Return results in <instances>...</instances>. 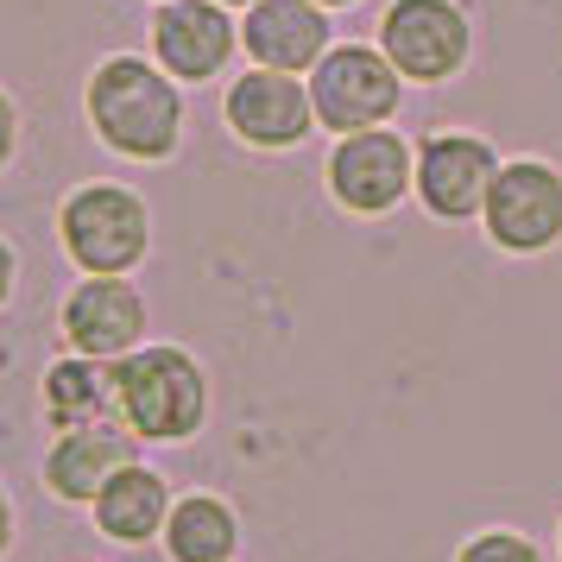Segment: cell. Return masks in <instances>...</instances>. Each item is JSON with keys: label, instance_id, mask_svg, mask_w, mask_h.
Wrapping results in <instances>:
<instances>
[{"label": "cell", "instance_id": "cell-1", "mask_svg": "<svg viewBox=\"0 0 562 562\" xmlns=\"http://www.w3.org/2000/svg\"><path fill=\"white\" fill-rule=\"evenodd\" d=\"M89 127L127 165H165L183 139L178 77L146 57H102L89 77Z\"/></svg>", "mask_w": 562, "mask_h": 562}, {"label": "cell", "instance_id": "cell-2", "mask_svg": "<svg viewBox=\"0 0 562 562\" xmlns=\"http://www.w3.org/2000/svg\"><path fill=\"white\" fill-rule=\"evenodd\" d=\"M114 417L139 442H190L209 424V380L196 355L171 341L133 348L114 360Z\"/></svg>", "mask_w": 562, "mask_h": 562}, {"label": "cell", "instance_id": "cell-3", "mask_svg": "<svg viewBox=\"0 0 562 562\" xmlns=\"http://www.w3.org/2000/svg\"><path fill=\"white\" fill-rule=\"evenodd\" d=\"M57 240L77 272H133L153 247V215L127 183H77L57 209Z\"/></svg>", "mask_w": 562, "mask_h": 562}, {"label": "cell", "instance_id": "cell-4", "mask_svg": "<svg viewBox=\"0 0 562 562\" xmlns=\"http://www.w3.org/2000/svg\"><path fill=\"white\" fill-rule=\"evenodd\" d=\"M398 64L380 52V45H329V57L310 70V102H316V121L341 139V133H367L385 127L398 114Z\"/></svg>", "mask_w": 562, "mask_h": 562}, {"label": "cell", "instance_id": "cell-5", "mask_svg": "<svg viewBox=\"0 0 562 562\" xmlns=\"http://www.w3.org/2000/svg\"><path fill=\"white\" fill-rule=\"evenodd\" d=\"M481 228L499 254H550L562 240V171L550 158H506L486 190Z\"/></svg>", "mask_w": 562, "mask_h": 562}, {"label": "cell", "instance_id": "cell-6", "mask_svg": "<svg viewBox=\"0 0 562 562\" xmlns=\"http://www.w3.org/2000/svg\"><path fill=\"white\" fill-rule=\"evenodd\" d=\"M380 52L398 64L405 82H449L468 70L474 26L461 13V0H392L380 20Z\"/></svg>", "mask_w": 562, "mask_h": 562}, {"label": "cell", "instance_id": "cell-7", "mask_svg": "<svg viewBox=\"0 0 562 562\" xmlns=\"http://www.w3.org/2000/svg\"><path fill=\"white\" fill-rule=\"evenodd\" d=\"M417 190V146L392 127L341 133L329 153V196L348 215H385Z\"/></svg>", "mask_w": 562, "mask_h": 562}, {"label": "cell", "instance_id": "cell-8", "mask_svg": "<svg viewBox=\"0 0 562 562\" xmlns=\"http://www.w3.org/2000/svg\"><path fill=\"white\" fill-rule=\"evenodd\" d=\"M64 348L89 360H121L146 335V297L127 272H82V284L64 297Z\"/></svg>", "mask_w": 562, "mask_h": 562}, {"label": "cell", "instance_id": "cell-9", "mask_svg": "<svg viewBox=\"0 0 562 562\" xmlns=\"http://www.w3.org/2000/svg\"><path fill=\"white\" fill-rule=\"evenodd\" d=\"M499 178V153L481 133H430L417 146V203L436 222H468L486 209V190Z\"/></svg>", "mask_w": 562, "mask_h": 562}, {"label": "cell", "instance_id": "cell-10", "mask_svg": "<svg viewBox=\"0 0 562 562\" xmlns=\"http://www.w3.org/2000/svg\"><path fill=\"white\" fill-rule=\"evenodd\" d=\"M222 114H228L234 139H247L259 153H291V146L310 139V127H323L304 82L291 77V70H259V64L228 89Z\"/></svg>", "mask_w": 562, "mask_h": 562}, {"label": "cell", "instance_id": "cell-11", "mask_svg": "<svg viewBox=\"0 0 562 562\" xmlns=\"http://www.w3.org/2000/svg\"><path fill=\"white\" fill-rule=\"evenodd\" d=\"M240 26L222 0H158L153 13V57L178 82H209L228 70Z\"/></svg>", "mask_w": 562, "mask_h": 562}, {"label": "cell", "instance_id": "cell-12", "mask_svg": "<svg viewBox=\"0 0 562 562\" xmlns=\"http://www.w3.org/2000/svg\"><path fill=\"white\" fill-rule=\"evenodd\" d=\"M329 7L323 0H254L247 20H240V45L259 70H291L304 77L329 57Z\"/></svg>", "mask_w": 562, "mask_h": 562}, {"label": "cell", "instance_id": "cell-13", "mask_svg": "<svg viewBox=\"0 0 562 562\" xmlns=\"http://www.w3.org/2000/svg\"><path fill=\"white\" fill-rule=\"evenodd\" d=\"M133 442L139 436L127 424H77V430H57V442L45 449V486H52L57 499H70V506H95V493H102L121 468H133Z\"/></svg>", "mask_w": 562, "mask_h": 562}, {"label": "cell", "instance_id": "cell-14", "mask_svg": "<svg viewBox=\"0 0 562 562\" xmlns=\"http://www.w3.org/2000/svg\"><path fill=\"white\" fill-rule=\"evenodd\" d=\"M171 486H165V474H153V468H121L114 481L95 493V531L108 537V543H153V537H165V518H171Z\"/></svg>", "mask_w": 562, "mask_h": 562}, {"label": "cell", "instance_id": "cell-15", "mask_svg": "<svg viewBox=\"0 0 562 562\" xmlns=\"http://www.w3.org/2000/svg\"><path fill=\"white\" fill-rule=\"evenodd\" d=\"M240 550V512L222 493H183L165 518V557L171 562H234Z\"/></svg>", "mask_w": 562, "mask_h": 562}, {"label": "cell", "instance_id": "cell-16", "mask_svg": "<svg viewBox=\"0 0 562 562\" xmlns=\"http://www.w3.org/2000/svg\"><path fill=\"white\" fill-rule=\"evenodd\" d=\"M108 411H114V360L64 355L45 367V417H52L57 430L102 424Z\"/></svg>", "mask_w": 562, "mask_h": 562}, {"label": "cell", "instance_id": "cell-17", "mask_svg": "<svg viewBox=\"0 0 562 562\" xmlns=\"http://www.w3.org/2000/svg\"><path fill=\"white\" fill-rule=\"evenodd\" d=\"M456 562H550V557H543L525 531H506V525H499V531L468 537V543L456 550Z\"/></svg>", "mask_w": 562, "mask_h": 562}, {"label": "cell", "instance_id": "cell-18", "mask_svg": "<svg viewBox=\"0 0 562 562\" xmlns=\"http://www.w3.org/2000/svg\"><path fill=\"white\" fill-rule=\"evenodd\" d=\"M13 146H20V108H13V95H7V89H0V171H7Z\"/></svg>", "mask_w": 562, "mask_h": 562}, {"label": "cell", "instance_id": "cell-19", "mask_svg": "<svg viewBox=\"0 0 562 562\" xmlns=\"http://www.w3.org/2000/svg\"><path fill=\"white\" fill-rule=\"evenodd\" d=\"M13 284H20V254H13V247L0 240V304L13 297Z\"/></svg>", "mask_w": 562, "mask_h": 562}, {"label": "cell", "instance_id": "cell-20", "mask_svg": "<svg viewBox=\"0 0 562 562\" xmlns=\"http://www.w3.org/2000/svg\"><path fill=\"white\" fill-rule=\"evenodd\" d=\"M7 543H13V499H7V486H0V557H7Z\"/></svg>", "mask_w": 562, "mask_h": 562}, {"label": "cell", "instance_id": "cell-21", "mask_svg": "<svg viewBox=\"0 0 562 562\" xmlns=\"http://www.w3.org/2000/svg\"><path fill=\"white\" fill-rule=\"evenodd\" d=\"M222 7H254V0H222Z\"/></svg>", "mask_w": 562, "mask_h": 562}, {"label": "cell", "instance_id": "cell-22", "mask_svg": "<svg viewBox=\"0 0 562 562\" xmlns=\"http://www.w3.org/2000/svg\"><path fill=\"white\" fill-rule=\"evenodd\" d=\"M323 7H355V0H323Z\"/></svg>", "mask_w": 562, "mask_h": 562}, {"label": "cell", "instance_id": "cell-23", "mask_svg": "<svg viewBox=\"0 0 562 562\" xmlns=\"http://www.w3.org/2000/svg\"><path fill=\"white\" fill-rule=\"evenodd\" d=\"M557 557H562V531H557Z\"/></svg>", "mask_w": 562, "mask_h": 562}]
</instances>
